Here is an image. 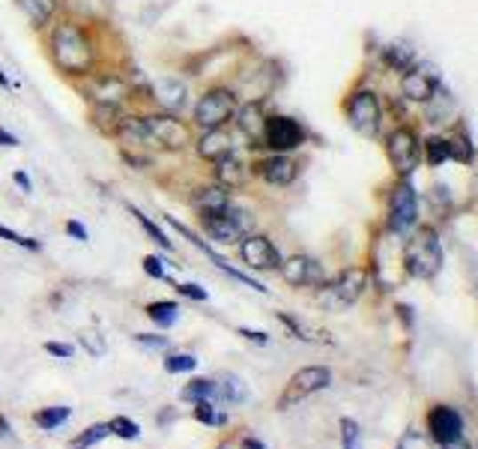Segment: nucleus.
<instances>
[{
    "mask_svg": "<svg viewBox=\"0 0 478 449\" xmlns=\"http://www.w3.org/2000/svg\"><path fill=\"white\" fill-rule=\"evenodd\" d=\"M383 57H386V63H389L392 69H398V72H407V69H413L416 67V54H413V48L410 45H389V48H383Z\"/></svg>",
    "mask_w": 478,
    "mask_h": 449,
    "instance_id": "obj_28",
    "label": "nucleus"
},
{
    "mask_svg": "<svg viewBox=\"0 0 478 449\" xmlns=\"http://www.w3.org/2000/svg\"><path fill=\"white\" fill-rule=\"evenodd\" d=\"M197 369V359L192 354H174L164 359V372L168 374H179V372H195Z\"/></svg>",
    "mask_w": 478,
    "mask_h": 449,
    "instance_id": "obj_37",
    "label": "nucleus"
},
{
    "mask_svg": "<svg viewBox=\"0 0 478 449\" xmlns=\"http://www.w3.org/2000/svg\"><path fill=\"white\" fill-rule=\"evenodd\" d=\"M365 288H368V269L365 267H347V269H341L332 282H326L323 288H320V300H323L326 309L341 312V309L356 303L362 293H365Z\"/></svg>",
    "mask_w": 478,
    "mask_h": 449,
    "instance_id": "obj_7",
    "label": "nucleus"
},
{
    "mask_svg": "<svg viewBox=\"0 0 478 449\" xmlns=\"http://www.w3.org/2000/svg\"><path fill=\"white\" fill-rule=\"evenodd\" d=\"M174 288L179 297L195 300V303H203V300H207V288H201V285H195V282H177Z\"/></svg>",
    "mask_w": 478,
    "mask_h": 449,
    "instance_id": "obj_43",
    "label": "nucleus"
},
{
    "mask_svg": "<svg viewBox=\"0 0 478 449\" xmlns=\"http://www.w3.org/2000/svg\"><path fill=\"white\" fill-rule=\"evenodd\" d=\"M15 6L24 12L33 30H45L52 28L54 15L60 10V0H15Z\"/></svg>",
    "mask_w": 478,
    "mask_h": 449,
    "instance_id": "obj_25",
    "label": "nucleus"
},
{
    "mask_svg": "<svg viewBox=\"0 0 478 449\" xmlns=\"http://www.w3.org/2000/svg\"><path fill=\"white\" fill-rule=\"evenodd\" d=\"M123 114H126V108L123 105H111V102H90V114H87V124L96 129L102 138H114V132H117Z\"/></svg>",
    "mask_w": 478,
    "mask_h": 449,
    "instance_id": "obj_24",
    "label": "nucleus"
},
{
    "mask_svg": "<svg viewBox=\"0 0 478 449\" xmlns=\"http://www.w3.org/2000/svg\"><path fill=\"white\" fill-rule=\"evenodd\" d=\"M0 437H10V422L0 416Z\"/></svg>",
    "mask_w": 478,
    "mask_h": 449,
    "instance_id": "obj_52",
    "label": "nucleus"
},
{
    "mask_svg": "<svg viewBox=\"0 0 478 449\" xmlns=\"http://www.w3.org/2000/svg\"><path fill=\"white\" fill-rule=\"evenodd\" d=\"M114 141L126 150H147V153H155L153 150V138H150V129H147V120H144V111H126L114 132Z\"/></svg>",
    "mask_w": 478,
    "mask_h": 449,
    "instance_id": "obj_16",
    "label": "nucleus"
},
{
    "mask_svg": "<svg viewBox=\"0 0 478 449\" xmlns=\"http://www.w3.org/2000/svg\"><path fill=\"white\" fill-rule=\"evenodd\" d=\"M19 144H21L19 138H15L12 132H6V129L0 126V147H19Z\"/></svg>",
    "mask_w": 478,
    "mask_h": 449,
    "instance_id": "obj_50",
    "label": "nucleus"
},
{
    "mask_svg": "<svg viewBox=\"0 0 478 449\" xmlns=\"http://www.w3.org/2000/svg\"><path fill=\"white\" fill-rule=\"evenodd\" d=\"M144 273L150 276V279L171 282V273H168V267H164V261H162L159 255H147V258H144Z\"/></svg>",
    "mask_w": 478,
    "mask_h": 449,
    "instance_id": "obj_39",
    "label": "nucleus"
},
{
    "mask_svg": "<svg viewBox=\"0 0 478 449\" xmlns=\"http://www.w3.org/2000/svg\"><path fill=\"white\" fill-rule=\"evenodd\" d=\"M81 345H84L87 354H93V357H105V350H108V348H105V339L99 336L96 330H84V333H81Z\"/></svg>",
    "mask_w": 478,
    "mask_h": 449,
    "instance_id": "obj_41",
    "label": "nucleus"
},
{
    "mask_svg": "<svg viewBox=\"0 0 478 449\" xmlns=\"http://www.w3.org/2000/svg\"><path fill=\"white\" fill-rule=\"evenodd\" d=\"M111 435H117L123 440H135L138 435H141V429H138V422H131L129 416H114V420L108 422Z\"/></svg>",
    "mask_w": 478,
    "mask_h": 449,
    "instance_id": "obj_35",
    "label": "nucleus"
},
{
    "mask_svg": "<svg viewBox=\"0 0 478 449\" xmlns=\"http://www.w3.org/2000/svg\"><path fill=\"white\" fill-rule=\"evenodd\" d=\"M263 124H267V105L263 100H249L243 102L234 114V126L236 132L249 141L251 150H260V135H263Z\"/></svg>",
    "mask_w": 478,
    "mask_h": 449,
    "instance_id": "obj_17",
    "label": "nucleus"
},
{
    "mask_svg": "<svg viewBox=\"0 0 478 449\" xmlns=\"http://www.w3.org/2000/svg\"><path fill=\"white\" fill-rule=\"evenodd\" d=\"M427 431H431V440H436L440 446L449 444V440H458L464 437V416L449 405H436L427 413Z\"/></svg>",
    "mask_w": 478,
    "mask_h": 449,
    "instance_id": "obj_20",
    "label": "nucleus"
},
{
    "mask_svg": "<svg viewBox=\"0 0 478 449\" xmlns=\"http://www.w3.org/2000/svg\"><path fill=\"white\" fill-rule=\"evenodd\" d=\"M239 108V96L225 84H212L197 96L192 105V126L197 132L207 129H225L234 124V114Z\"/></svg>",
    "mask_w": 478,
    "mask_h": 449,
    "instance_id": "obj_3",
    "label": "nucleus"
},
{
    "mask_svg": "<svg viewBox=\"0 0 478 449\" xmlns=\"http://www.w3.org/2000/svg\"><path fill=\"white\" fill-rule=\"evenodd\" d=\"M81 93H84L87 102H111V105H126L131 96V84H129V76L123 72H114V69H99L93 72L87 81L76 84Z\"/></svg>",
    "mask_w": 478,
    "mask_h": 449,
    "instance_id": "obj_9",
    "label": "nucleus"
},
{
    "mask_svg": "<svg viewBox=\"0 0 478 449\" xmlns=\"http://www.w3.org/2000/svg\"><path fill=\"white\" fill-rule=\"evenodd\" d=\"M183 402H216V381H207V378H201V381H192L188 387L183 389Z\"/></svg>",
    "mask_w": 478,
    "mask_h": 449,
    "instance_id": "obj_30",
    "label": "nucleus"
},
{
    "mask_svg": "<svg viewBox=\"0 0 478 449\" xmlns=\"http://www.w3.org/2000/svg\"><path fill=\"white\" fill-rule=\"evenodd\" d=\"M251 174H258L269 186H291L299 177V165L291 153H267L251 162Z\"/></svg>",
    "mask_w": 478,
    "mask_h": 449,
    "instance_id": "obj_14",
    "label": "nucleus"
},
{
    "mask_svg": "<svg viewBox=\"0 0 478 449\" xmlns=\"http://www.w3.org/2000/svg\"><path fill=\"white\" fill-rule=\"evenodd\" d=\"M45 350L52 357H63V359H72L76 357V348L72 345H63V341H45Z\"/></svg>",
    "mask_w": 478,
    "mask_h": 449,
    "instance_id": "obj_46",
    "label": "nucleus"
},
{
    "mask_svg": "<svg viewBox=\"0 0 478 449\" xmlns=\"http://www.w3.org/2000/svg\"><path fill=\"white\" fill-rule=\"evenodd\" d=\"M386 156H389L392 168L398 171L401 177L413 174L418 162H422V144H418L413 129L401 126L394 129V132H389V138H386Z\"/></svg>",
    "mask_w": 478,
    "mask_h": 449,
    "instance_id": "obj_11",
    "label": "nucleus"
},
{
    "mask_svg": "<svg viewBox=\"0 0 478 449\" xmlns=\"http://www.w3.org/2000/svg\"><path fill=\"white\" fill-rule=\"evenodd\" d=\"M305 126L291 114H267V124H263L260 147L269 153H293L305 144Z\"/></svg>",
    "mask_w": 478,
    "mask_h": 449,
    "instance_id": "obj_6",
    "label": "nucleus"
},
{
    "mask_svg": "<svg viewBox=\"0 0 478 449\" xmlns=\"http://www.w3.org/2000/svg\"><path fill=\"white\" fill-rule=\"evenodd\" d=\"M108 435H111L108 422H99V426H90L87 431H81V435L72 440V449H90V446H96L99 440H105Z\"/></svg>",
    "mask_w": 478,
    "mask_h": 449,
    "instance_id": "obj_32",
    "label": "nucleus"
},
{
    "mask_svg": "<svg viewBox=\"0 0 478 449\" xmlns=\"http://www.w3.org/2000/svg\"><path fill=\"white\" fill-rule=\"evenodd\" d=\"M329 383H332V372L326 365H305V369H299L287 381L284 393L278 396V411H291L293 405H299L305 398L320 393V389H326Z\"/></svg>",
    "mask_w": 478,
    "mask_h": 449,
    "instance_id": "obj_10",
    "label": "nucleus"
},
{
    "mask_svg": "<svg viewBox=\"0 0 478 449\" xmlns=\"http://www.w3.org/2000/svg\"><path fill=\"white\" fill-rule=\"evenodd\" d=\"M239 336H243V339H249V341H258V345H267V341H269L267 333L249 330V326H239Z\"/></svg>",
    "mask_w": 478,
    "mask_h": 449,
    "instance_id": "obj_48",
    "label": "nucleus"
},
{
    "mask_svg": "<svg viewBox=\"0 0 478 449\" xmlns=\"http://www.w3.org/2000/svg\"><path fill=\"white\" fill-rule=\"evenodd\" d=\"M245 449H267L260 444V440H245Z\"/></svg>",
    "mask_w": 478,
    "mask_h": 449,
    "instance_id": "obj_54",
    "label": "nucleus"
},
{
    "mask_svg": "<svg viewBox=\"0 0 478 449\" xmlns=\"http://www.w3.org/2000/svg\"><path fill=\"white\" fill-rule=\"evenodd\" d=\"M135 341L141 348H150V350H162L168 348V339L164 336H155V333H135Z\"/></svg>",
    "mask_w": 478,
    "mask_h": 449,
    "instance_id": "obj_45",
    "label": "nucleus"
},
{
    "mask_svg": "<svg viewBox=\"0 0 478 449\" xmlns=\"http://www.w3.org/2000/svg\"><path fill=\"white\" fill-rule=\"evenodd\" d=\"M230 204H234V198H230V189H225V186L216 183V180L195 186V189L188 192V207H192L197 216L221 213V210L230 207Z\"/></svg>",
    "mask_w": 478,
    "mask_h": 449,
    "instance_id": "obj_19",
    "label": "nucleus"
},
{
    "mask_svg": "<svg viewBox=\"0 0 478 449\" xmlns=\"http://www.w3.org/2000/svg\"><path fill=\"white\" fill-rule=\"evenodd\" d=\"M249 389L239 378H225V383H216V402H225V405H239L245 402Z\"/></svg>",
    "mask_w": 478,
    "mask_h": 449,
    "instance_id": "obj_29",
    "label": "nucleus"
},
{
    "mask_svg": "<svg viewBox=\"0 0 478 449\" xmlns=\"http://www.w3.org/2000/svg\"><path fill=\"white\" fill-rule=\"evenodd\" d=\"M341 440H344V449L359 446V422L356 420H341Z\"/></svg>",
    "mask_w": 478,
    "mask_h": 449,
    "instance_id": "obj_44",
    "label": "nucleus"
},
{
    "mask_svg": "<svg viewBox=\"0 0 478 449\" xmlns=\"http://www.w3.org/2000/svg\"><path fill=\"white\" fill-rule=\"evenodd\" d=\"M0 87H4V90H12V81L6 78V72H4V69H0Z\"/></svg>",
    "mask_w": 478,
    "mask_h": 449,
    "instance_id": "obj_53",
    "label": "nucleus"
},
{
    "mask_svg": "<svg viewBox=\"0 0 478 449\" xmlns=\"http://www.w3.org/2000/svg\"><path fill=\"white\" fill-rule=\"evenodd\" d=\"M282 276L287 285H293V288H323L326 285L323 267L308 255H293V258L282 261Z\"/></svg>",
    "mask_w": 478,
    "mask_h": 449,
    "instance_id": "obj_15",
    "label": "nucleus"
},
{
    "mask_svg": "<svg viewBox=\"0 0 478 449\" xmlns=\"http://www.w3.org/2000/svg\"><path fill=\"white\" fill-rule=\"evenodd\" d=\"M398 449H434V440L422 435V431H407V435L401 437Z\"/></svg>",
    "mask_w": 478,
    "mask_h": 449,
    "instance_id": "obj_42",
    "label": "nucleus"
},
{
    "mask_svg": "<svg viewBox=\"0 0 478 449\" xmlns=\"http://www.w3.org/2000/svg\"><path fill=\"white\" fill-rule=\"evenodd\" d=\"M401 267L413 279H434L442 269V246L440 237L431 228H422L407 240V246L401 252Z\"/></svg>",
    "mask_w": 478,
    "mask_h": 449,
    "instance_id": "obj_4",
    "label": "nucleus"
},
{
    "mask_svg": "<svg viewBox=\"0 0 478 449\" xmlns=\"http://www.w3.org/2000/svg\"><path fill=\"white\" fill-rule=\"evenodd\" d=\"M344 114H347V124L356 129L362 138L380 135L383 105L374 90H356V93H350V100L344 102Z\"/></svg>",
    "mask_w": 478,
    "mask_h": 449,
    "instance_id": "obj_8",
    "label": "nucleus"
},
{
    "mask_svg": "<svg viewBox=\"0 0 478 449\" xmlns=\"http://www.w3.org/2000/svg\"><path fill=\"white\" fill-rule=\"evenodd\" d=\"M69 407H63V405H57V407H45V411H39L33 420H36V426L39 429H45V431H54L57 426H63L66 420H69Z\"/></svg>",
    "mask_w": 478,
    "mask_h": 449,
    "instance_id": "obj_31",
    "label": "nucleus"
},
{
    "mask_svg": "<svg viewBox=\"0 0 478 449\" xmlns=\"http://www.w3.org/2000/svg\"><path fill=\"white\" fill-rule=\"evenodd\" d=\"M249 177H251V165H249V162H243V156H239L236 150L227 153V156H221L219 162H212V180L221 183L230 192L243 189Z\"/></svg>",
    "mask_w": 478,
    "mask_h": 449,
    "instance_id": "obj_23",
    "label": "nucleus"
},
{
    "mask_svg": "<svg viewBox=\"0 0 478 449\" xmlns=\"http://www.w3.org/2000/svg\"><path fill=\"white\" fill-rule=\"evenodd\" d=\"M129 213H131V216H135V222H138V225H141V228H144V234H147V237H150V240H153V243H159V246H162L164 252H174V243H171V240H168V234H164V231H162V228H159V225H155V222H153V219H150V216H144V213H141V210H138V207H131V204H129Z\"/></svg>",
    "mask_w": 478,
    "mask_h": 449,
    "instance_id": "obj_27",
    "label": "nucleus"
},
{
    "mask_svg": "<svg viewBox=\"0 0 478 449\" xmlns=\"http://www.w3.org/2000/svg\"><path fill=\"white\" fill-rule=\"evenodd\" d=\"M153 105L171 114H183L188 108V87L179 78L153 81Z\"/></svg>",
    "mask_w": 478,
    "mask_h": 449,
    "instance_id": "obj_22",
    "label": "nucleus"
},
{
    "mask_svg": "<svg viewBox=\"0 0 478 449\" xmlns=\"http://www.w3.org/2000/svg\"><path fill=\"white\" fill-rule=\"evenodd\" d=\"M195 420L207 422V426H219V422H225V416L216 413V405H212V402H197L195 405Z\"/></svg>",
    "mask_w": 478,
    "mask_h": 449,
    "instance_id": "obj_40",
    "label": "nucleus"
},
{
    "mask_svg": "<svg viewBox=\"0 0 478 449\" xmlns=\"http://www.w3.org/2000/svg\"><path fill=\"white\" fill-rule=\"evenodd\" d=\"M440 90V76H436L434 67H416L403 72L401 81V93L407 96L410 102H431L434 93Z\"/></svg>",
    "mask_w": 478,
    "mask_h": 449,
    "instance_id": "obj_18",
    "label": "nucleus"
},
{
    "mask_svg": "<svg viewBox=\"0 0 478 449\" xmlns=\"http://www.w3.org/2000/svg\"><path fill=\"white\" fill-rule=\"evenodd\" d=\"M446 144H449V159H458V162L473 159V144H469L466 135H451L446 138Z\"/></svg>",
    "mask_w": 478,
    "mask_h": 449,
    "instance_id": "obj_33",
    "label": "nucleus"
},
{
    "mask_svg": "<svg viewBox=\"0 0 478 449\" xmlns=\"http://www.w3.org/2000/svg\"><path fill=\"white\" fill-rule=\"evenodd\" d=\"M236 246H239V258H243V264L249 269H258V273H275V269H282L284 258L269 237L245 234Z\"/></svg>",
    "mask_w": 478,
    "mask_h": 449,
    "instance_id": "obj_12",
    "label": "nucleus"
},
{
    "mask_svg": "<svg viewBox=\"0 0 478 449\" xmlns=\"http://www.w3.org/2000/svg\"><path fill=\"white\" fill-rule=\"evenodd\" d=\"M147 317H150L159 330H168V326H174L179 321V306L174 300H159V303L147 306Z\"/></svg>",
    "mask_w": 478,
    "mask_h": 449,
    "instance_id": "obj_26",
    "label": "nucleus"
},
{
    "mask_svg": "<svg viewBox=\"0 0 478 449\" xmlns=\"http://www.w3.org/2000/svg\"><path fill=\"white\" fill-rule=\"evenodd\" d=\"M45 48L52 67L63 78H69L72 84H81L93 72H99V39L93 36L87 21L60 19L57 24H52Z\"/></svg>",
    "mask_w": 478,
    "mask_h": 449,
    "instance_id": "obj_1",
    "label": "nucleus"
},
{
    "mask_svg": "<svg viewBox=\"0 0 478 449\" xmlns=\"http://www.w3.org/2000/svg\"><path fill=\"white\" fill-rule=\"evenodd\" d=\"M425 156L431 165H442V162L449 159V144L446 138H427L425 141Z\"/></svg>",
    "mask_w": 478,
    "mask_h": 449,
    "instance_id": "obj_34",
    "label": "nucleus"
},
{
    "mask_svg": "<svg viewBox=\"0 0 478 449\" xmlns=\"http://www.w3.org/2000/svg\"><path fill=\"white\" fill-rule=\"evenodd\" d=\"M418 222V198L410 183H398L389 195V231L392 234H410Z\"/></svg>",
    "mask_w": 478,
    "mask_h": 449,
    "instance_id": "obj_13",
    "label": "nucleus"
},
{
    "mask_svg": "<svg viewBox=\"0 0 478 449\" xmlns=\"http://www.w3.org/2000/svg\"><path fill=\"white\" fill-rule=\"evenodd\" d=\"M0 237H4L6 243H15V246H21V249H28V252H39V249H43V243H39V240H30V237L12 231V228H6V225H0Z\"/></svg>",
    "mask_w": 478,
    "mask_h": 449,
    "instance_id": "obj_38",
    "label": "nucleus"
},
{
    "mask_svg": "<svg viewBox=\"0 0 478 449\" xmlns=\"http://www.w3.org/2000/svg\"><path fill=\"white\" fill-rule=\"evenodd\" d=\"M201 228L212 243H219V246H234L245 234H254V216L245 207L230 204L221 213L201 216Z\"/></svg>",
    "mask_w": 478,
    "mask_h": 449,
    "instance_id": "obj_5",
    "label": "nucleus"
},
{
    "mask_svg": "<svg viewBox=\"0 0 478 449\" xmlns=\"http://www.w3.org/2000/svg\"><path fill=\"white\" fill-rule=\"evenodd\" d=\"M12 183H19L21 192H33V183H30V177L24 174V171H12Z\"/></svg>",
    "mask_w": 478,
    "mask_h": 449,
    "instance_id": "obj_49",
    "label": "nucleus"
},
{
    "mask_svg": "<svg viewBox=\"0 0 478 449\" xmlns=\"http://www.w3.org/2000/svg\"><path fill=\"white\" fill-rule=\"evenodd\" d=\"M192 150L197 153V159L201 162H210L212 165V162H219L221 156L234 153L236 147H234V135H230L227 126H225V129H207V132H197Z\"/></svg>",
    "mask_w": 478,
    "mask_h": 449,
    "instance_id": "obj_21",
    "label": "nucleus"
},
{
    "mask_svg": "<svg viewBox=\"0 0 478 449\" xmlns=\"http://www.w3.org/2000/svg\"><path fill=\"white\" fill-rule=\"evenodd\" d=\"M442 449H473V446H469L464 437H458V440H449V444H442Z\"/></svg>",
    "mask_w": 478,
    "mask_h": 449,
    "instance_id": "obj_51",
    "label": "nucleus"
},
{
    "mask_svg": "<svg viewBox=\"0 0 478 449\" xmlns=\"http://www.w3.org/2000/svg\"><path fill=\"white\" fill-rule=\"evenodd\" d=\"M63 228H66V234H69L72 240H78V243H87V240H90L87 228H84V225H78L76 219H69V222H66Z\"/></svg>",
    "mask_w": 478,
    "mask_h": 449,
    "instance_id": "obj_47",
    "label": "nucleus"
},
{
    "mask_svg": "<svg viewBox=\"0 0 478 449\" xmlns=\"http://www.w3.org/2000/svg\"><path fill=\"white\" fill-rule=\"evenodd\" d=\"M120 159L126 162L129 168H138V171L155 165V159L150 156V153H144V150H126V147H120Z\"/></svg>",
    "mask_w": 478,
    "mask_h": 449,
    "instance_id": "obj_36",
    "label": "nucleus"
},
{
    "mask_svg": "<svg viewBox=\"0 0 478 449\" xmlns=\"http://www.w3.org/2000/svg\"><path fill=\"white\" fill-rule=\"evenodd\" d=\"M147 129L153 138L155 153H186L195 144V126L192 120H186L183 114H171L162 108L144 111Z\"/></svg>",
    "mask_w": 478,
    "mask_h": 449,
    "instance_id": "obj_2",
    "label": "nucleus"
}]
</instances>
